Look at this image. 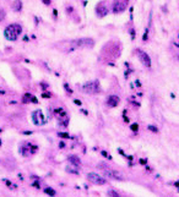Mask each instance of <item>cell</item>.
I'll list each match as a JSON object with an SVG mask.
<instances>
[{"mask_svg":"<svg viewBox=\"0 0 179 197\" xmlns=\"http://www.w3.org/2000/svg\"><path fill=\"white\" fill-rule=\"evenodd\" d=\"M119 102H120V99H119L118 96H109L107 98V105L110 107V108H115L119 104Z\"/></svg>","mask_w":179,"mask_h":197,"instance_id":"30bf717a","label":"cell"},{"mask_svg":"<svg viewBox=\"0 0 179 197\" xmlns=\"http://www.w3.org/2000/svg\"><path fill=\"white\" fill-rule=\"evenodd\" d=\"M36 151H37V147H36V146H32L31 143L23 144V146L20 148V152H21V153L25 155V157H28V155L36 153Z\"/></svg>","mask_w":179,"mask_h":197,"instance_id":"9c48e42d","label":"cell"},{"mask_svg":"<svg viewBox=\"0 0 179 197\" xmlns=\"http://www.w3.org/2000/svg\"><path fill=\"white\" fill-rule=\"evenodd\" d=\"M25 101H26V102H33V103L37 102V99H36L33 96H29V94H26V96H25Z\"/></svg>","mask_w":179,"mask_h":197,"instance_id":"9a60e30c","label":"cell"},{"mask_svg":"<svg viewBox=\"0 0 179 197\" xmlns=\"http://www.w3.org/2000/svg\"><path fill=\"white\" fill-rule=\"evenodd\" d=\"M108 195L109 196H114V197H119V194L117 192V191H114V190H109L108 191Z\"/></svg>","mask_w":179,"mask_h":197,"instance_id":"e0dca14e","label":"cell"},{"mask_svg":"<svg viewBox=\"0 0 179 197\" xmlns=\"http://www.w3.org/2000/svg\"><path fill=\"white\" fill-rule=\"evenodd\" d=\"M98 168L102 170L103 175L107 176V178L113 179V180H124V175H123L121 173H119L118 170H114V169L109 168L108 165H106V164H99Z\"/></svg>","mask_w":179,"mask_h":197,"instance_id":"7a4b0ae2","label":"cell"},{"mask_svg":"<svg viewBox=\"0 0 179 197\" xmlns=\"http://www.w3.org/2000/svg\"><path fill=\"white\" fill-rule=\"evenodd\" d=\"M73 49L75 48H92L95 45V40L91 38H79L70 43Z\"/></svg>","mask_w":179,"mask_h":197,"instance_id":"3957f363","label":"cell"},{"mask_svg":"<svg viewBox=\"0 0 179 197\" xmlns=\"http://www.w3.org/2000/svg\"><path fill=\"white\" fill-rule=\"evenodd\" d=\"M69 162L73 164V165H75L76 168H79L80 165H81V160H80V158L79 157H76V155H69Z\"/></svg>","mask_w":179,"mask_h":197,"instance_id":"7c38bea8","label":"cell"},{"mask_svg":"<svg viewBox=\"0 0 179 197\" xmlns=\"http://www.w3.org/2000/svg\"><path fill=\"white\" fill-rule=\"evenodd\" d=\"M58 135H59L60 137H63V138H69V135H68V133H61V132H60V133H58Z\"/></svg>","mask_w":179,"mask_h":197,"instance_id":"44dd1931","label":"cell"},{"mask_svg":"<svg viewBox=\"0 0 179 197\" xmlns=\"http://www.w3.org/2000/svg\"><path fill=\"white\" fill-rule=\"evenodd\" d=\"M87 180L92 184H96V185H104L107 184V180L103 178V176H101L96 173H90L87 174Z\"/></svg>","mask_w":179,"mask_h":197,"instance_id":"52a82bcc","label":"cell"},{"mask_svg":"<svg viewBox=\"0 0 179 197\" xmlns=\"http://www.w3.org/2000/svg\"><path fill=\"white\" fill-rule=\"evenodd\" d=\"M12 9L15 10V11H21V9H22V3L20 1V0H15L14 4H12Z\"/></svg>","mask_w":179,"mask_h":197,"instance_id":"4fadbf2b","label":"cell"},{"mask_svg":"<svg viewBox=\"0 0 179 197\" xmlns=\"http://www.w3.org/2000/svg\"><path fill=\"white\" fill-rule=\"evenodd\" d=\"M66 172L71 173V174H79V170L76 169L75 165H69V167H66Z\"/></svg>","mask_w":179,"mask_h":197,"instance_id":"5bb4252c","label":"cell"},{"mask_svg":"<svg viewBox=\"0 0 179 197\" xmlns=\"http://www.w3.org/2000/svg\"><path fill=\"white\" fill-rule=\"evenodd\" d=\"M43 1V4H45V5H50L52 4V0H42Z\"/></svg>","mask_w":179,"mask_h":197,"instance_id":"7402d4cb","label":"cell"},{"mask_svg":"<svg viewBox=\"0 0 179 197\" xmlns=\"http://www.w3.org/2000/svg\"><path fill=\"white\" fill-rule=\"evenodd\" d=\"M130 129L132 131H137V129H139V125H137V124H132V125L130 126Z\"/></svg>","mask_w":179,"mask_h":197,"instance_id":"ffe728a7","label":"cell"},{"mask_svg":"<svg viewBox=\"0 0 179 197\" xmlns=\"http://www.w3.org/2000/svg\"><path fill=\"white\" fill-rule=\"evenodd\" d=\"M128 5H129V0H114L112 4V11L114 14H121L126 10Z\"/></svg>","mask_w":179,"mask_h":197,"instance_id":"5b68a950","label":"cell"},{"mask_svg":"<svg viewBox=\"0 0 179 197\" xmlns=\"http://www.w3.org/2000/svg\"><path fill=\"white\" fill-rule=\"evenodd\" d=\"M32 121H33L34 125L42 126V125H44V124L47 122V119H45L43 111L38 109V110H34L32 113Z\"/></svg>","mask_w":179,"mask_h":197,"instance_id":"8992f818","label":"cell"},{"mask_svg":"<svg viewBox=\"0 0 179 197\" xmlns=\"http://www.w3.org/2000/svg\"><path fill=\"white\" fill-rule=\"evenodd\" d=\"M147 34H149V29H146V32L144 34V40H147Z\"/></svg>","mask_w":179,"mask_h":197,"instance_id":"cb8c5ba5","label":"cell"},{"mask_svg":"<svg viewBox=\"0 0 179 197\" xmlns=\"http://www.w3.org/2000/svg\"><path fill=\"white\" fill-rule=\"evenodd\" d=\"M81 90L86 93H88V94H96V93H99L101 87H99L98 81H90V82H86L85 85H82Z\"/></svg>","mask_w":179,"mask_h":197,"instance_id":"277c9868","label":"cell"},{"mask_svg":"<svg viewBox=\"0 0 179 197\" xmlns=\"http://www.w3.org/2000/svg\"><path fill=\"white\" fill-rule=\"evenodd\" d=\"M4 18H5V11L4 10H0V22H1Z\"/></svg>","mask_w":179,"mask_h":197,"instance_id":"d6986e66","label":"cell"},{"mask_svg":"<svg viewBox=\"0 0 179 197\" xmlns=\"http://www.w3.org/2000/svg\"><path fill=\"white\" fill-rule=\"evenodd\" d=\"M137 55H139L140 61L144 64V66L147 67V69H150L151 67V58L149 56V54L145 53L144 50H137Z\"/></svg>","mask_w":179,"mask_h":197,"instance_id":"ba28073f","label":"cell"},{"mask_svg":"<svg viewBox=\"0 0 179 197\" xmlns=\"http://www.w3.org/2000/svg\"><path fill=\"white\" fill-rule=\"evenodd\" d=\"M44 192H45V194H48L49 196H55V191H54L53 189H50V187H47V189H45V190H44Z\"/></svg>","mask_w":179,"mask_h":197,"instance_id":"2e32d148","label":"cell"},{"mask_svg":"<svg viewBox=\"0 0 179 197\" xmlns=\"http://www.w3.org/2000/svg\"><path fill=\"white\" fill-rule=\"evenodd\" d=\"M96 14H97V16H99V17H104L107 14H108V9H107L104 5H98V6L96 8Z\"/></svg>","mask_w":179,"mask_h":197,"instance_id":"8fae6325","label":"cell"},{"mask_svg":"<svg viewBox=\"0 0 179 197\" xmlns=\"http://www.w3.org/2000/svg\"><path fill=\"white\" fill-rule=\"evenodd\" d=\"M21 32H22V27H21V26L14 23V25H10V26H8V27L5 28L4 36H5V38H6L8 40H11V42H14V40H16L19 38V36L21 34Z\"/></svg>","mask_w":179,"mask_h":197,"instance_id":"6da1fadb","label":"cell"},{"mask_svg":"<svg viewBox=\"0 0 179 197\" xmlns=\"http://www.w3.org/2000/svg\"><path fill=\"white\" fill-rule=\"evenodd\" d=\"M149 130L150 131H153V132H158V129L156 126H153V125H150L149 126Z\"/></svg>","mask_w":179,"mask_h":197,"instance_id":"ac0fdd59","label":"cell"},{"mask_svg":"<svg viewBox=\"0 0 179 197\" xmlns=\"http://www.w3.org/2000/svg\"><path fill=\"white\" fill-rule=\"evenodd\" d=\"M130 34H131V38L134 39V38H135V31H134V29H131V31H130Z\"/></svg>","mask_w":179,"mask_h":197,"instance_id":"603a6c76","label":"cell"}]
</instances>
